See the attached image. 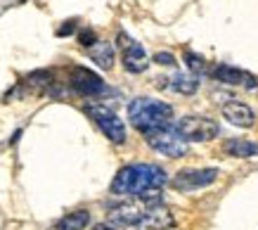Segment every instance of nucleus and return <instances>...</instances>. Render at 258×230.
Returning <instances> with one entry per match:
<instances>
[{"label":"nucleus","instance_id":"1","mask_svg":"<svg viewBox=\"0 0 258 230\" xmlns=\"http://www.w3.org/2000/svg\"><path fill=\"white\" fill-rule=\"evenodd\" d=\"M166 183H168V176L157 164H128L118 168V174L114 176L111 192L121 197L125 195L138 197L145 204H159Z\"/></svg>","mask_w":258,"mask_h":230},{"label":"nucleus","instance_id":"2","mask_svg":"<svg viewBox=\"0 0 258 230\" xmlns=\"http://www.w3.org/2000/svg\"><path fill=\"white\" fill-rule=\"evenodd\" d=\"M128 119L140 133H149L154 128H164L171 124L173 107L161 100H152V97H135L128 104Z\"/></svg>","mask_w":258,"mask_h":230},{"label":"nucleus","instance_id":"3","mask_svg":"<svg viewBox=\"0 0 258 230\" xmlns=\"http://www.w3.org/2000/svg\"><path fill=\"white\" fill-rule=\"evenodd\" d=\"M145 140H147V145L152 150L159 152V154H164V157L180 159L187 154V143L180 138V133L171 124L164 128H154V131L145 133Z\"/></svg>","mask_w":258,"mask_h":230},{"label":"nucleus","instance_id":"4","mask_svg":"<svg viewBox=\"0 0 258 230\" xmlns=\"http://www.w3.org/2000/svg\"><path fill=\"white\" fill-rule=\"evenodd\" d=\"M173 128L185 143H209L220 133V126L209 117H182L173 124Z\"/></svg>","mask_w":258,"mask_h":230},{"label":"nucleus","instance_id":"5","mask_svg":"<svg viewBox=\"0 0 258 230\" xmlns=\"http://www.w3.org/2000/svg\"><path fill=\"white\" fill-rule=\"evenodd\" d=\"M83 109H86V114L97 124V128L109 138L111 143H116V145L125 143V124L118 119L116 111H111L109 107L97 104V102H88Z\"/></svg>","mask_w":258,"mask_h":230},{"label":"nucleus","instance_id":"6","mask_svg":"<svg viewBox=\"0 0 258 230\" xmlns=\"http://www.w3.org/2000/svg\"><path fill=\"white\" fill-rule=\"evenodd\" d=\"M69 86H71V90L79 93L81 97H97L107 90L104 81H102L95 72L86 69V67H71L69 69Z\"/></svg>","mask_w":258,"mask_h":230},{"label":"nucleus","instance_id":"7","mask_svg":"<svg viewBox=\"0 0 258 230\" xmlns=\"http://www.w3.org/2000/svg\"><path fill=\"white\" fill-rule=\"evenodd\" d=\"M216 178H218V168H185V171H178L173 176L171 185L173 190L192 192L216 183Z\"/></svg>","mask_w":258,"mask_h":230},{"label":"nucleus","instance_id":"8","mask_svg":"<svg viewBox=\"0 0 258 230\" xmlns=\"http://www.w3.org/2000/svg\"><path fill=\"white\" fill-rule=\"evenodd\" d=\"M116 45L121 48V52H123V69L131 74H142L145 69L149 67V60H147V52H145V48H142L138 40H133L128 33H118L116 38Z\"/></svg>","mask_w":258,"mask_h":230},{"label":"nucleus","instance_id":"9","mask_svg":"<svg viewBox=\"0 0 258 230\" xmlns=\"http://www.w3.org/2000/svg\"><path fill=\"white\" fill-rule=\"evenodd\" d=\"M216 81L220 83H227V86H242L246 90H256L258 88V79L256 76H251L249 72H244V69H237V67H230V64H216L213 69H209Z\"/></svg>","mask_w":258,"mask_h":230},{"label":"nucleus","instance_id":"10","mask_svg":"<svg viewBox=\"0 0 258 230\" xmlns=\"http://www.w3.org/2000/svg\"><path fill=\"white\" fill-rule=\"evenodd\" d=\"M145 209H147L145 202H121V204L109 209V221L114 223V225L133 228V225H140L142 223Z\"/></svg>","mask_w":258,"mask_h":230},{"label":"nucleus","instance_id":"11","mask_svg":"<svg viewBox=\"0 0 258 230\" xmlns=\"http://www.w3.org/2000/svg\"><path fill=\"white\" fill-rule=\"evenodd\" d=\"M140 225L142 228H149V230H168L175 225V216L171 214V209H168L164 202H159V204H147Z\"/></svg>","mask_w":258,"mask_h":230},{"label":"nucleus","instance_id":"12","mask_svg":"<svg viewBox=\"0 0 258 230\" xmlns=\"http://www.w3.org/2000/svg\"><path fill=\"white\" fill-rule=\"evenodd\" d=\"M220 111H223V119H227L230 124H232V126L251 128L253 124H256V114H253V109H251L249 104L237 102V100H232V102H225Z\"/></svg>","mask_w":258,"mask_h":230},{"label":"nucleus","instance_id":"13","mask_svg":"<svg viewBox=\"0 0 258 230\" xmlns=\"http://www.w3.org/2000/svg\"><path fill=\"white\" fill-rule=\"evenodd\" d=\"M223 152L227 157H235V159H256L258 143H249V140H242V138H230L223 145Z\"/></svg>","mask_w":258,"mask_h":230},{"label":"nucleus","instance_id":"14","mask_svg":"<svg viewBox=\"0 0 258 230\" xmlns=\"http://www.w3.org/2000/svg\"><path fill=\"white\" fill-rule=\"evenodd\" d=\"M88 55L104 72H109L111 67H114V45L107 43V40H97L93 48H88Z\"/></svg>","mask_w":258,"mask_h":230},{"label":"nucleus","instance_id":"15","mask_svg":"<svg viewBox=\"0 0 258 230\" xmlns=\"http://www.w3.org/2000/svg\"><path fill=\"white\" fill-rule=\"evenodd\" d=\"M168 83H164L161 88H171V90H175V93H180V95H192V93H197V88H199V79L197 76H192V74H175V76H171V79H166Z\"/></svg>","mask_w":258,"mask_h":230},{"label":"nucleus","instance_id":"16","mask_svg":"<svg viewBox=\"0 0 258 230\" xmlns=\"http://www.w3.org/2000/svg\"><path fill=\"white\" fill-rule=\"evenodd\" d=\"M88 223H90V214L86 209H79V211H71V214L62 216L50 230H83Z\"/></svg>","mask_w":258,"mask_h":230},{"label":"nucleus","instance_id":"17","mask_svg":"<svg viewBox=\"0 0 258 230\" xmlns=\"http://www.w3.org/2000/svg\"><path fill=\"white\" fill-rule=\"evenodd\" d=\"M55 83V74L47 72V69H40V72H33L24 79V86L29 88L31 93H47Z\"/></svg>","mask_w":258,"mask_h":230},{"label":"nucleus","instance_id":"18","mask_svg":"<svg viewBox=\"0 0 258 230\" xmlns=\"http://www.w3.org/2000/svg\"><path fill=\"white\" fill-rule=\"evenodd\" d=\"M185 62H187V69L192 72V76H202V74L209 72V67H206V62H204V57H199L197 52H192V50H187L185 52Z\"/></svg>","mask_w":258,"mask_h":230},{"label":"nucleus","instance_id":"19","mask_svg":"<svg viewBox=\"0 0 258 230\" xmlns=\"http://www.w3.org/2000/svg\"><path fill=\"white\" fill-rule=\"evenodd\" d=\"M79 43L83 45V48H93L95 43H97V33L93 31V29H83V31H79Z\"/></svg>","mask_w":258,"mask_h":230},{"label":"nucleus","instance_id":"20","mask_svg":"<svg viewBox=\"0 0 258 230\" xmlns=\"http://www.w3.org/2000/svg\"><path fill=\"white\" fill-rule=\"evenodd\" d=\"M74 31H76V19H69V22H64V24L59 26L55 33L59 36V38H64V36H71Z\"/></svg>","mask_w":258,"mask_h":230},{"label":"nucleus","instance_id":"21","mask_svg":"<svg viewBox=\"0 0 258 230\" xmlns=\"http://www.w3.org/2000/svg\"><path fill=\"white\" fill-rule=\"evenodd\" d=\"M154 62L164 64V67H175V57H173L171 52H157V55H154Z\"/></svg>","mask_w":258,"mask_h":230},{"label":"nucleus","instance_id":"22","mask_svg":"<svg viewBox=\"0 0 258 230\" xmlns=\"http://www.w3.org/2000/svg\"><path fill=\"white\" fill-rule=\"evenodd\" d=\"M26 0H0V12H5L8 8H15V5H22Z\"/></svg>","mask_w":258,"mask_h":230},{"label":"nucleus","instance_id":"23","mask_svg":"<svg viewBox=\"0 0 258 230\" xmlns=\"http://www.w3.org/2000/svg\"><path fill=\"white\" fill-rule=\"evenodd\" d=\"M95 230H114L111 225H104V223H100V225H95Z\"/></svg>","mask_w":258,"mask_h":230}]
</instances>
